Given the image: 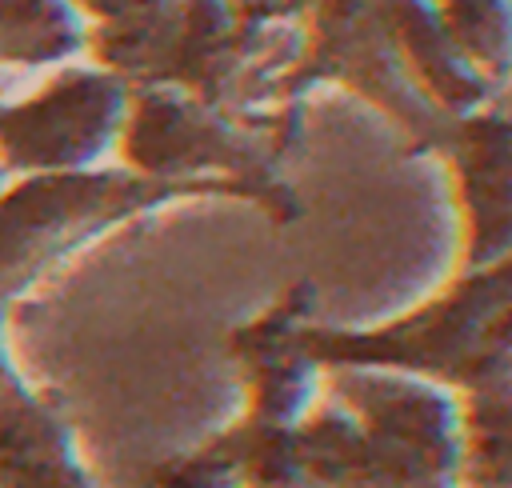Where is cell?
Masks as SVG:
<instances>
[{"label":"cell","instance_id":"obj_1","mask_svg":"<svg viewBox=\"0 0 512 488\" xmlns=\"http://www.w3.org/2000/svg\"><path fill=\"white\" fill-rule=\"evenodd\" d=\"M308 488H456L460 404L428 380L332 368V400L300 420Z\"/></svg>","mask_w":512,"mask_h":488},{"label":"cell","instance_id":"obj_2","mask_svg":"<svg viewBox=\"0 0 512 488\" xmlns=\"http://www.w3.org/2000/svg\"><path fill=\"white\" fill-rule=\"evenodd\" d=\"M176 188L128 172H28L0 188V300L12 304L76 248Z\"/></svg>","mask_w":512,"mask_h":488},{"label":"cell","instance_id":"obj_3","mask_svg":"<svg viewBox=\"0 0 512 488\" xmlns=\"http://www.w3.org/2000/svg\"><path fill=\"white\" fill-rule=\"evenodd\" d=\"M124 88L108 72L68 68L20 104H0V172H76L116 136Z\"/></svg>","mask_w":512,"mask_h":488},{"label":"cell","instance_id":"obj_4","mask_svg":"<svg viewBox=\"0 0 512 488\" xmlns=\"http://www.w3.org/2000/svg\"><path fill=\"white\" fill-rule=\"evenodd\" d=\"M0 488H96L64 404L24 376L0 392Z\"/></svg>","mask_w":512,"mask_h":488},{"label":"cell","instance_id":"obj_5","mask_svg":"<svg viewBox=\"0 0 512 488\" xmlns=\"http://www.w3.org/2000/svg\"><path fill=\"white\" fill-rule=\"evenodd\" d=\"M456 488H512V372L464 392Z\"/></svg>","mask_w":512,"mask_h":488},{"label":"cell","instance_id":"obj_6","mask_svg":"<svg viewBox=\"0 0 512 488\" xmlns=\"http://www.w3.org/2000/svg\"><path fill=\"white\" fill-rule=\"evenodd\" d=\"M84 28L64 0H0V60L52 64L76 52Z\"/></svg>","mask_w":512,"mask_h":488},{"label":"cell","instance_id":"obj_7","mask_svg":"<svg viewBox=\"0 0 512 488\" xmlns=\"http://www.w3.org/2000/svg\"><path fill=\"white\" fill-rule=\"evenodd\" d=\"M4 320H8V304L0 300V392L20 376V368H16L12 352H8V340H4Z\"/></svg>","mask_w":512,"mask_h":488}]
</instances>
